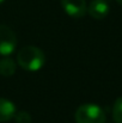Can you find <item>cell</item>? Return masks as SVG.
<instances>
[{
    "instance_id": "cell-6",
    "label": "cell",
    "mask_w": 122,
    "mask_h": 123,
    "mask_svg": "<svg viewBox=\"0 0 122 123\" xmlns=\"http://www.w3.org/2000/svg\"><path fill=\"white\" fill-rule=\"evenodd\" d=\"M16 115L14 104L5 98H0V122H7Z\"/></svg>"
},
{
    "instance_id": "cell-8",
    "label": "cell",
    "mask_w": 122,
    "mask_h": 123,
    "mask_svg": "<svg viewBox=\"0 0 122 123\" xmlns=\"http://www.w3.org/2000/svg\"><path fill=\"white\" fill-rule=\"evenodd\" d=\"M113 118L116 123H122V97L117 98L113 108Z\"/></svg>"
},
{
    "instance_id": "cell-7",
    "label": "cell",
    "mask_w": 122,
    "mask_h": 123,
    "mask_svg": "<svg viewBox=\"0 0 122 123\" xmlns=\"http://www.w3.org/2000/svg\"><path fill=\"white\" fill-rule=\"evenodd\" d=\"M16 72V63L12 59L5 57L0 60V74L2 77H11Z\"/></svg>"
},
{
    "instance_id": "cell-1",
    "label": "cell",
    "mask_w": 122,
    "mask_h": 123,
    "mask_svg": "<svg viewBox=\"0 0 122 123\" xmlns=\"http://www.w3.org/2000/svg\"><path fill=\"white\" fill-rule=\"evenodd\" d=\"M18 65L29 72H36L44 66L45 55L40 48L34 45L23 47L17 54Z\"/></svg>"
},
{
    "instance_id": "cell-3",
    "label": "cell",
    "mask_w": 122,
    "mask_h": 123,
    "mask_svg": "<svg viewBox=\"0 0 122 123\" xmlns=\"http://www.w3.org/2000/svg\"><path fill=\"white\" fill-rule=\"evenodd\" d=\"M17 37L13 30L6 25H0V55L7 56L16 50Z\"/></svg>"
},
{
    "instance_id": "cell-9",
    "label": "cell",
    "mask_w": 122,
    "mask_h": 123,
    "mask_svg": "<svg viewBox=\"0 0 122 123\" xmlns=\"http://www.w3.org/2000/svg\"><path fill=\"white\" fill-rule=\"evenodd\" d=\"M16 123H31V116L26 111H19L14 115Z\"/></svg>"
},
{
    "instance_id": "cell-2",
    "label": "cell",
    "mask_w": 122,
    "mask_h": 123,
    "mask_svg": "<svg viewBox=\"0 0 122 123\" xmlns=\"http://www.w3.org/2000/svg\"><path fill=\"white\" fill-rule=\"evenodd\" d=\"M77 123H104L105 112L96 104H83L74 115Z\"/></svg>"
},
{
    "instance_id": "cell-4",
    "label": "cell",
    "mask_w": 122,
    "mask_h": 123,
    "mask_svg": "<svg viewBox=\"0 0 122 123\" xmlns=\"http://www.w3.org/2000/svg\"><path fill=\"white\" fill-rule=\"evenodd\" d=\"M62 8L72 18H81L87 11L86 0H61Z\"/></svg>"
},
{
    "instance_id": "cell-10",
    "label": "cell",
    "mask_w": 122,
    "mask_h": 123,
    "mask_svg": "<svg viewBox=\"0 0 122 123\" xmlns=\"http://www.w3.org/2000/svg\"><path fill=\"white\" fill-rule=\"evenodd\" d=\"M116 1H117L119 4H121V5H122V0H116Z\"/></svg>"
},
{
    "instance_id": "cell-5",
    "label": "cell",
    "mask_w": 122,
    "mask_h": 123,
    "mask_svg": "<svg viewBox=\"0 0 122 123\" xmlns=\"http://www.w3.org/2000/svg\"><path fill=\"white\" fill-rule=\"evenodd\" d=\"M87 12L95 19H103L109 13V5L105 0H93L89 5Z\"/></svg>"
},
{
    "instance_id": "cell-11",
    "label": "cell",
    "mask_w": 122,
    "mask_h": 123,
    "mask_svg": "<svg viewBox=\"0 0 122 123\" xmlns=\"http://www.w3.org/2000/svg\"><path fill=\"white\" fill-rule=\"evenodd\" d=\"M2 2H4V0H0V5H1V4H2Z\"/></svg>"
}]
</instances>
